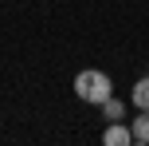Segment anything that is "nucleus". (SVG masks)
Segmentation results:
<instances>
[{"mask_svg":"<svg viewBox=\"0 0 149 146\" xmlns=\"http://www.w3.org/2000/svg\"><path fill=\"white\" fill-rule=\"evenodd\" d=\"M74 95H79L82 103H94V107H102L106 99L114 95V83H110V75L106 71H79L74 75Z\"/></svg>","mask_w":149,"mask_h":146,"instance_id":"1","label":"nucleus"},{"mask_svg":"<svg viewBox=\"0 0 149 146\" xmlns=\"http://www.w3.org/2000/svg\"><path fill=\"white\" fill-rule=\"evenodd\" d=\"M102 142H106V146H130V142H134V134H130V130H126L122 123H114L110 130L102 134Z\"/></svg>","mask_w":149,"mask_h":146,"instance_id":"2","label":"nucleus"},{"mask_svg":"<svg viewBox=\"0 0 149 146\" xmlns=\"http://www.w3.org/2000/svg\"><path fill=\"white\" fill-rule=\"evenodd\" d=\"M130 134H134V142H137V146H149V111H141V118H134Z\"/></svg>","mask_w":149,"mask_h":146,"instance_id":"3","label":"nucleus"},{"mask_svg":"<svg viewBox=\"0 0 149 146\" xmlns=\"http://www.w3.org/2000/svg\"><path fill=\"white\" fill-rule=\"evenodd\" d=\"M134 107L137 111H149V75L134 83Z\"/></svg>","mask_w":149,"mask_h":146,"instance_id":"4","label":"nucleus"},{"mask_svg":"<svg viewBox=\"0 0 149 146\" xmlns=\"http://www.w3.org/2000/svg\"><path fill=\"white\" fill-rule=\"evenodd\" d=\"M102 115H106V118H114V123H122V115H126V107H122V103H118V99L110 95V99L102 103Z\"/></svg>","mask_w":149,"mask_h":146,"instance_id":"5","label":"nucleus"}]
</instances>
